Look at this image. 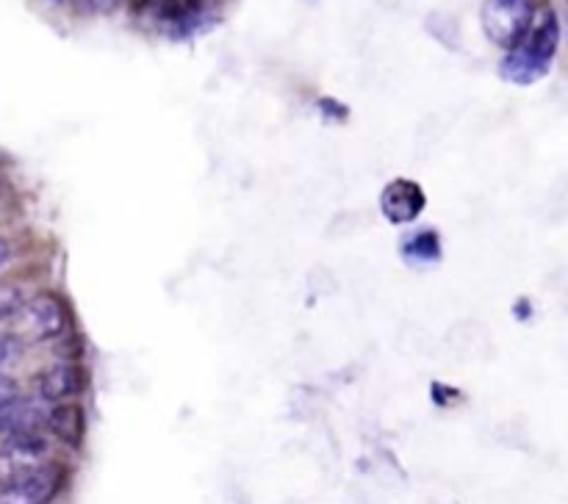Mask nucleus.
Here are the masks:
<instances>
[{"instance_id": "f257e3e1", "label": "nucleus", "mask_w": 568, "mask_h": 504, "mask_svg": "<svg viewBox=\"0 0 568 504\" xmlns=\"http://www.w3.org/2000/svg\"><path fill=\"white\" fill-rule=\"evenodd\" d=\"M560 50V20L552 6L538 9L530 31L505 53L499 64V75L516 86H532L541 81L555 64V55Z\"/></svg>"}, {"instance_id": "f03ea898", "label": "nucleus", "mask_w": 568, "mask_h": 504, "mask_svg": "<svg viewBox=\"0 0 568 504\" xmlns=\"http://www.w3.org/2000/svg\"><path fill=\"white\" fill-rule=\"evenodd\" d=\"M538 14V0H483L480 25L488 42L510 50L527 31Z\"/></svg>"}, {"instance_id": "7ed1b4c3", "label": "nucleus", "mask_w": 568, "mask_h": 504, "mask_svg": "<svg viewBox=\"0 0 568 504\" xmlns=\"http://www.w3.org/2000/svg\"><path fill=\"white\" fill-rule=\"evenodd\" d=\"M64 485V469L55 463L33 465L9 476L0 487V504H50Z\"/></svg>"}, {"instance_id": "20e7f679", "label": "nucleus", "mask_w": 568, "mask_h": 504, "mask_svg": "<svg viewBox=\"0 0 568 504\" xmlns=\"http://www.w3.org/2000/svg\"><path fill=\"white\" fill-rule=\"evenodd\" d=\"M67 308L53 294H37L31 302L22 305V330L33 341H53L64 332Z\"/></svg>"}, {"instance_id": "39448f33", "label": "nucleus", "mask_w": 568, "mask_h": 504, "mask_svg": "<svg viewBox=\"0 0 568 504\" xmlns=\"http://www.w3.org/2000/svg\"><path fill=\"white\" fill-rule=\"evenodd\" d=\"M425 192H422L419 183L408 181V177H397L381 194L383 216L388 222H394V225H408V222H414L425 210Z\"/></svg>"}, {"instance_id": "423d86ee", "label": "nucleus", "mask_w": 568, "mask_h": 504, "mask_svg": "<svg viewBox=\"0 0 568 504\" xmlns=\"http://www.w3.org/2000/svg\"><path fill=\"white\" fill-rule=\"evenodd\" d=\"M83 382H87V377H83L81 366L59 360V363L48 366L42 371V377H39V391L50 402H64V399L78 397L87 388Z\"/></svg>"}, {"instance_id": "0eeeda50", "label": "nucleus", "mask_w": 568, "mask_h": 504, "mask_svg": "<svg viewBox=\"0 0 568 504\" xmlns=\"http://www.w3.org/2000/svg\"><path fill=\"white\" fill-rule=\"evenodd\" d=\"M48 424L53 426L55 435L67 438V441H78L83 432V419H81V410L75 408V404H59V408L50 413Z\"/></svg>"}, {"instance_id": "6e6552de", "label": "nucleus", "mask_w": 568, "mask_h": 504, "mask_svg": "<svg viewBox=\"0 0 568 504\" xmlns=\"http://www.w3.org/2000/svg\"><path fill=\"white\" fill-rule=\"evenodd\" d=\"M405 258L419 260V264H427V260H436L442 255V238L433 230H419L403 244Z\"/></svg>"}, {"instance_id": "1a4fd4ad", "label": "nucleus", "mask_w": 568, "mask_h": 504, "mask_svg": "<svg viewBox=\"0 0 568 504\" xmlns=\"http://www.w3.org/2000/svg\"><path fill=\"white\" fill-rule=\"evenodd\" d=\"M22 308V294L14 286H0V321L9 319L11 313Z\"/></svg>"}, {"instance_id": "9d476101", "label": "nucleus", "mask_w": 568, "mask_h": 504, "mask_svg": "<svg viewBox=\"0 0 568 504\" xmlns=\"http://www.w3.org/2000/svg\"><path fill=\"white\" fill-rule=\"evenodd\" d=\"M14 352H17V341H14V338L0 336V366L9 363V360L14 358Z\"/></svg>"}, {"instance_id": "9b49d317", "label": "nucleus", "mask_w": 568, "mask_h": 504, "mask_svg": "<svg viewBox=\"0 0 568 504\" xmlns=\"http://www.w3.org/2000/svg\"><path fill=\"white\" fill-rule=\"evenodd\" d=\"M11 258H14V247H11V241H6V238L0 236V269L9 266Z\"/></svg>"}]
</instances>
